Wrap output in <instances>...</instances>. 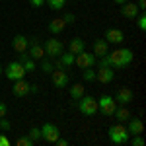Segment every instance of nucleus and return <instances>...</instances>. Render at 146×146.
I'll return each instance as SVG.
<instances>
[{"label": "nucleus", "instance_id": "f257e3e1", "mask_svg": "<svg viewBox=\"0 0 146 146\" xmlns=\"http://www.w3.org/2000/svg\"><path fill=\"white\" fill-rule=\"evenodd\" d=\"M107 56H109V64H111V68H125V66H129V64L133 62L135 53H133L129 47H121V49L109 51Z\"/></svg>", "mask_w": 146, "mask_h": 146}, {"label": "nucleus", "instance_id": "f03ea898", "mask_svg": "<svg viewBox=\"0 0 146 146\" xmlns=\"http://www.w3.org/2000/svg\"><path fill=\"white\" fill-rule=\"evenodd\" d=\"M107 135H109V140H111L113 144H125V142H129V138H131L127 127H123L121 123L111 125V127L107 129Z\"/></svg>", "mask_w": 146, "mask_h": 146}, {"label": "nucleus", "instance_id": "7ed1b4c3", "mask_svg": "<svg viewBox=\"0 0 146 146\" xmlns=\"http://www.w3.org/2000/svg\"><path fill=\"white\" fill-rule=\"evenodd\" d=\"M78 109L82 115H86V117H92V115H96V113L100 111V107H98V100L96 98H92V96H82L78 100Z\"/></svg>", "mask_w": 146, "mask_h": 146}, {"label": "nucleus", "instance_id": "20e7f679", "mask_svg": "<svg viewBox=\"0 0 146 146\" xmlns=\"http://www.w3.org/2000/svg\"><path fill=\"white\" fill-rule=\"evenodd\" d=\"M4 74H6V78L8 80H20L25 76V68H23V64L20 62V60H14V62H10L8 66L4 68Z\"/></svg>", "mask_w": 146, "mask_h": 146}, {"label": "nucleus", "instance_id": "39448f33", "mask_svg": "<svg viewBox=\"0 0 146 146\" xmlns=\"http://www.w3.org/2000/svg\"><path fill=\"white\" fill-rule=\"evenodd\" d=\"M43 49H45V56H49V58H56V56L64 51V45H62L58 39L51 37V39L45 41V47H43Z\"/></svg>", "mask_w": 146, "mask_h": 146}, {"label": "nucleus", "instance_id": "423d86ee", "mask_svg": "<svg viewBox=\"0 0 146 146\" xmlns=\"http://www.w3.org/2000/svg\"><path fill=\"white\" fill-rule=\"evenodd\" d=\"M98 107H100V111L103 113V115H113L115 107H117V101L113 100V96L103 94L100 100H98Z\"/></svg>", "mask_w": 146, "mask_h": 146}, {"label": "nucleus", "instance_id": "0eeeda50", "mask_svg": "<svg viewBox=\"0 0 146 146\" xmlns=\"http://www.w3.org/2000/svg\"><path fill=\"white\" fill-rule=\"evenodd\" d=\"M60 136V129L53 123H45L41 127V138L47 142H56V138Z\"/></svg>", "mask_w": 146, "mask_h": 146}, {"label": "nucleus", "instance_id": "6e6552de", "mask_svg": "<svg viewBox=\"0 0 146 146\" xmlns=\"http://www.w3.org/2000/svg\"><path fill=\"white\" fill-rule=\"evenodd\" d=\"M51 76H53V86L58 88V90L66 88L68 84H70V76L66 74V70H62V68H55L51 72Z\"/></svg>", "mask_w": 146, "mask_h": 146}, {"label": "nucleus", "instance_id": "1a4fd4ad", "mask_svg": "<svg viewBox=\"0 0 146 146\" xmlns=\"http://www.w3.org/2000/svg\"><path fill=\"white\" fill-rule=\"evenodd\" d=\"M74 62H76L80 68H94L96 66V55L82 51V53H78V55L74 56Z\"/></svg>", "mask_w": 146, "mask_h": 146}, {"label": "nucleus", "instance_id": "9d476101", "mask_svg": "<svg viewBox=\"0 0 146 146\" xmlns=\"http://www.w3.org/2000/svg\"><path fill=\"white\" fill-rule=\"evenodd\" d=\"M27 55L31 56L33 60H41L45 56V49L39 45L37 37H29V47H27Z\"/></svg>", "mask_w": 146, "mask_h": 146}, {"label": "nucleus", "instance_id": "9b49d317", "mask_svg": "<svg viewBox=\"0 0 146 146\" xmlns=\"http://www.w3.org/2000/svg\"><path fill=\"white\" fill-rule=\"evenodd\" d=\"M113 78H115V70L111 66H98V70H96V80L100 84H109V82H113Z\"/></svg>", "mask_w": 146, "mask_h": 146}, {"label": "nucleus", "instance_id": "f8f14e48", "mask_svg": "<svg viewBox=\"0 0 146 146\" xmlns=\"http://www.w3.org/2000/svg\"><path fill=\"white\" fill-rule=\"evenodd\" d=\"M113 100L117 101V105H129L131 101L135 100V94H133L131 88H119L117 94L113 96Z\"/></svg>", "mask_w": 146, "mask_h": 146}, {"label": "nucleus", "instance_id": "ddd939ff", "mask_svg": "<svg viewBox=\"0 0 146 146\" xmlns=\"http://www.w3.org/2000/svg\"><path fill=\"white\" fill-rule=\"evenodd\" d=\"M105 41L107 43H115V45H121L125 41V33L121 29H117V27H109L105 31Z\"/></svg>", "mask_w": 146, "mask_h": 146}, {"label": "nucleus", "instance_id": "4468645a", "mask_svg": "<svg viewBox=\"0 0 146 146\" xmlns=\"http://www.w3.org/2000/svg\"><path fill=\"white\" fill-rule=\"evenodd\" d=\"M12 47H14V51H16V53H25V51H27V47H29V37L18 33L14 39H12Z\"/></svg>", "mask_w": 146, "mask_h": 146}, {"label": "nucleus", "instance_id": "2eb2a0df", "mask_svg": "<svg viewBox=\"0 0 146 146\" xmlns=\"http://www.w3.org/2000/svg\"><path fill=\"white\" fill-rule=\"evenodd\" d=\"M12 92H14V96H18V98H25V96L29 94V82H25L23 78L14 80Z\"/></svg>", "mask_w": 146, "mask_h": 146}, {"label": "nucleus", "instance_id": "dca6fc26", "mask_svg": "<svg viewBox=\"0 0 146 146\" xmlns=\"http://www.w3.org/2000/svg\"><path fill=\"white\" fill-rule=\"evenodd\" d=\"M121 14H123L127 20H135L136 16L140 14V10H138V6H136L135 2H125V4H121Z\"/></svg>", "mask_w": 146, "mask_h": 146}, {"label": "nucleus", "instance_id": "f3484780", "mask_svg": "<svg viewBox=\"0 0 146 146\" xmlns=\"http://www.w3.org/2000/svg\"><path fill=\"white\" fill-rule=\"evenodd\" d=\"M64 27H66V22L62 20V18H55V20H51L49 25H47V29H49V33L53 35H58L64 31Z\"/></svg>", "mask_w": 146, "mask_h": 146}, {"label": "nucleus", "instance_id": "a211bd4d", "mask_svg": "<svg viewBox=\"0 0 146 146\" xmlns=\"http://www.w3.org/2000/svg\"><path fill=\"white\" fill-rule=\"evenodd\" d=\"M127 131H129V135H142L144 133V123H142V119H129V125H127Z\"/></svg>", "mask_w": 146, "mask_h": 146}, {"label": "nucleus", "instance_id": "6ab92c4d", "mask_svg": "<svg viewBox=\"0 0 146 146\" xmlns=\"http://www.w3.org/2000/svg\"><path fill=\"white\" fill-rule=\"evenodd\" d=\"M68 51H70L72 55H78V53H82V51H86L84 39H82V37H72L70 43H68Z\"/></svg>", "mask_w": 146, "mask_h": 146}, {"label": "nucleus", "instance_id": "aec40b11", "mask_svg": "<svg viewBox=\"0 0 146 146\" xmlns=\"http://www.w3.org/2000/svg\"><path fill=\"white\" fill-rule=\"evenodd\" d=\"M84 94H86L84 84H72V86H70V105H74Z\"/></svg>", "mask_w": 146, "mask_h": 146}, {"label": "nucleus", "instance_id": "412c9836", "mask_svg": "<svg viewBox=\"0 0 146 146\" xmlns=\"http://www.w3.org/2000/svg\"><path fill=\"white\" fill-rule=\"evenodd\" d=\"M107 53H109V43L105 39H96L94 41V55H96V58L107 55Z\"/></svg>", "mask_w": 146, "mask_h": 146}, {"label": "nucleus", "instance_id": "4be33fe9", "mask_svg": "<svg viewBox=\"0 0 146 146\" xmlns=\"http://www.w3.org/2000/svg\"><path fill=\"white\" fill-rule=\"evenodd\" d=\"M113 117L117 119V123H125L131 119V111L127 109V105H117L115 111H113Z\"/></svg>", "mask_w": 146, "mask_h": 146}, {"label": "nucleus", "instance_id": "5701e85b", "mask_svg": "<svg viewBox=\"0 0 146 146\" xmlns=\"http://www.w3.org/2000/svg\"><path fill=\"white\" fill-rule=\"evenodd\" d=\"M74 56H76V55H72L70 51H68V53H64V51H62V53H60V55L56 56V58L60 60V64H62V68H70L72 64H74Z\"/></svg>", "mask_w": 146, "mask_h": 146}, {"label": "nucleus", "instance_id": "b1692460", "mask_svg": "<svg viewBox=\"0 0 146 146\" xmlns=\"http://www.w3.org/2000/svg\"><path fill=\"white\" fill-rule=\"evenodd\" d=\"M82 80L84 82H94L96 80V70L94 68H82Z\"/></svg>", "mask_w": 146, "mask_h": 146}, {"label": "nucleus", "instance_id": "393cba45", "mask_svg": "<svg viewBox=\"0 0 146 146\" xmlns=\"http://www.w3.org/2000/svg\"><path fill=\"white\" fill-rule=\"evenodd\" d=\"M45 2L49 4V8H51V10H55V12L62 10V8H64V4H66V0H45Z\"/></svg>", "mask_w": 146, "mask_h": 146}, {"label": "nucleus", "instance_id": "a878e982", "mask_svg": "<svg viewBox=\"0 0 146 146\" xmlns=\"http://www.w3.org/2000/svg\"><path fill=\"white\" fill-rule=\"evenodd\" d=\"M41 70H43L45 74H51V72L55 70V64H53L49 58H45V56H43V58H41Z\"/></svg>", "mask_w": 146, "mask_h": 146}, {"label": "nucleus", "instance_id": "bb28decb", "mask_svg": "<svg viewBox=\"0 0 146 146\" xmlns=\"http://www.w3.org/2000/svg\"><path fill=\"white\" fill-rule=\"evenodd\" d=\"M27 136H29L33 142L41 140V129H39V127H31V129H29V133H27Z\"/></svg>", "mask_w": 146, "mask_h": 146}, {"label": "nucleus", "instance_id": "cd10ccee", "mask_svg": "<svg viewBox=\"0 0 146 146\" xmlns=\"http://www.w3.org/2000/svg\"><path fill=\"white\" fill-rule=\"evenodd\" d=\"M135 20H136V23H138V29L144 31V29H146V14H144V12H140Z\"/></svg>", "mask_w": 146, "mask_h": 146}, {"label": "nucleus", "instance_id": "c85d7f7f", "mask_svg": "<svg viewBox=\"0 0 146 146\" xmlns=\"http://www.w3.org/2000/svg\"><path fill=\"white\" fill-rule=\"evenodd\" d=\"M16 144H18V146H33L35 142L29 138V136H20V138L16 140Z\"/></svg>", "mask_w": 146, "mask_h": 146}, {"label": "nucleus", "instance_id": "c756f323", "mask_svg": "<svg viewBox=\"0 0 146 146\" xmlns=\"http://www.w3.org/2000/svg\"><path fill=\"white\" fill-rule=\"evenodd\" d=\"M129 140H131L133 146H144V138L140 135H133V138H129Z\"/></svg>", "mask_w": 146, "mask_h": 146}, {"label": "nucleus", "instance_id": "7c9ffc66", "mask_svg": "<svg viewBox=\"0 0 146 146\" xmlns=\"http://www.w3.org/2000/svg\"><path fill=\"white\" fill-rule=\"evenodd\" d=\"M10 121H8V119H6V117H0V129H2V131H4V133H6V131H10Z\"/></svg>", "mask_w": 146, "mask_h": 146}, {"label": "nucleus", "instance_id": "2f4dec72", "mask_svg": "<svg viewBox=\"0 0 146 146\" xmlns=\"http://www.w3.org/2000/svg\"><path fill=\"white\" fill-rule=\"evenodd\" d=\"M62 20H64L66 23H74V20H76V18H74V14H72V12H66V14L62 16Z\"/></svg>", "mask_w": 146, "mask_h": 146}, {"label": "nucleus", "instance_id": "473e14b6", "mask_svg": "<svg viewBox=\"0 0 146 146\" xmlns=\"http://www.w3.org/2000/svg\"><path fill=\"white\" fill-rule=\"evenodd\" d=\"M6 115H8V107L4 101H0V117H6Z\"/></svg>", "mask_w": 146, "mask_h": 146}, {"label": "nucleus", "instance_id": "72a5a7b5", "mask_svg": "<svg viewBox=\"0 0 146 146\" xmlns=\"http://www.w3.org/2000/svg\"><path fill=\"white\" fill-rule=\"evenodd\" d=\"M29 4H31L33 8H41V6L45 4V0H29Z\"/></svg>", "mask_w": 146, "mask_h": 146}, {"label": "nucleus", "instance_id": "f704fd0d", "mask_svg": "<svg viewBox=\"0 0 146 146\" xmlns=\"http://www.w3.org/2000/svg\"><path fill=\"white\" fill-rule=\"evenodd\" d=\"M136 6H138V10H140V12H144L146 10V0H138Z\"/></svg>", "mask_w": 146, "mask_h": 146}, {"label": "nucleus", "instance_id": "c9c22d12", "mask_svg": "<svg viewBox=\"0 0 146 146\" xmlns=\"http://www.w3.org/2000/svg\"><path fill=\"white\" fill-rule=\"evenodd\" d=\"M56 146H68V140H66V138H60V136H58V138H56Z\"/></svg>", "mask_w": 146, "mask_h": 146}, {"label": "nucleus", "instance_id": "e433bc0d", "mask_svg": "<svg viewBox=\"0 0 146 146\" xmlns=\"http://www.w3.org/2000/svg\"><path fill=\"white\" fill-rule=\"evenodd\" d=\"M8 144H10V140H8L4 135H0V146H8Z\"/></svg>", "mask_w": 146, "mask_h": 146}, {"label": "nucleus", "instance_id": "4c0bfd02", "mask_svg": "<svg viewBox=\"0 0 146 146\" xmlns=\"http://www.w3.org/2000/svg\"><path fill=\"white\" fill-rule=\"evenodd\" d=\"M39 92V86L37 84H29V94H37Z\"/></svg>", "mask_w": 146, "mask_h": 146}, {"label": "nucleus", "instance_id": "58836bf2", "mask_svg": "<svg viewBox=\"0 0 146 146\" xmlns=\"http://www.w3.org/2000/svg\"><path fill=\"white\" fill-rule=\"evenodd\" d=\"M113 2H115V4H119V6H121V4H125V2H127V0H113Z\"/></svg>", "mask_w": 146, "mask_h": 146}, {"label": "nucleus", "instance_id": "ea45409f", "mask_svg": "<svg viewBox=\"0 0 146 146\" xmlns=\"http://www.w3.org/2000/svg\"><path fill=\"white\" fill-rule=\"evenodd\" d=\"M2 74H4V68H2V64H0V76H2Z\"/></svg>", "mask_w": 146, "mask_h": 146}]
</instances>
